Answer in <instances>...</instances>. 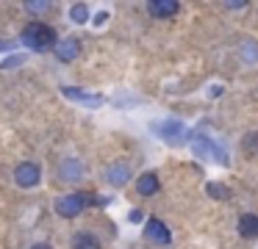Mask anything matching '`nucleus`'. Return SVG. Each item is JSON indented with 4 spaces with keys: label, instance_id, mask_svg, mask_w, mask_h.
Returning a JSON list of instances; mask_svg holds the SVG:
<instances>
[{
    "label": "nucleus",
    "instance_id": "1",
    "mask_svg": "<svg viewBox=\"0 0 258 249\" xmlns=\"http://www.w3.org/2000/svg\"><path fill=\"white\" fill-rule=\"evenodd\" d=\"M20 42H23L28 50H34V53H47V50H56L58 36H56V31H53L50 25L34 20V22H28V25L23 28Z\"/></svg>",
    "mask_w": 258,
    "mask_h": 249
},
{
    "label": "nucleus",
    "instance_id": "2",
    "mask_svg": "<svg viewBox=\"0 0 258 249\" xmlns=\"http://www.w3.org/2000/svg\"><path fill=\"white\" fill-rule=\"evenodd\" d=\"M92 202H97L95 194H84V191L64 194V197L56 199V213L61 216V219H75V216L84 213V208H89Z\"/></svg>",
    "mask_w": 258,
    "mask_h": 249
},
{
    "label": "nucleus",
    "instance_id": "3",
    "mask_svg": "<svg viewBox=\"0 0 258 249\" xmlns=\"http://www.w3.org/2000/svg\"><path fill=\"white\" fill-rule=\"evenodd\" d=\"M14 183H17L20 188H36L42 183V166L34 163V160L17 163V169H14Z\"/></svg>",
    "mask_w": 258,
    "mask_h": 249
},
{
    "label": "nucleus",
    "instance_id": "4",
    "mask_svg": "<svg viewBox=\"0 0 258 249\" xmlns=\"http://www.w3.org/2000/svg\"><path fill=\"white\" fill-rule=\"evenodd\" d=\"M153 127H156V136H161L164 141H169V144H180L186 138V127L180 125V122H175V119L161 122V125H153Z\"/></svg>",
    "mask_w": 258,
    "mask_h": 249
},
{
    "label": "nucleus",
    "instance_id": "5",
    "mask_svg": "<svg viewBox=\"0 0 258 249\" xmlns=\"http://www.w3.org/2000/svg\"><path fill=\"white\" fill-rule=\"evenodd\" d=\"M81 177H84V163H81L78 158H64L61 163H58V180L78 183Z\"/></svg>",
    "mask_w": 258,
    "mask_h": 249
},
{
    "label": "nucleus",
    "instance_id": "6",
    "mask_svg": "<svg viewBox=\"0 0 258 249\" xmlns=\"http://www.w3.org/2000/svg\"><path fill=\"white\" fill-rule=\"evenodd\" d=\"M145 235L150 238L153 243H169V241H172V232H169V227L164 224L161 219H150V221H147Z\"/></svg>",
    "mask_w": 258,
    "mask_h": 249
},
{
    "label": "nucleus",
    "instance_id": "7",
    "mask_svg": "<svg viewBox=\"0 0 258 249\" xmlns=\"http://www.w3.org/2000/svg\"><path fill=\"white\" fill-rule=\"evenodd\" d=\"M53 53H56L58 61H75L81 55V42L75 36H67V39H61V42L56 44V50H53Z\"/></svg>",
    "mask_w": 258,
    "mask_h": 249
},
{
    "label": "nucleus",
    "instance_id": "8",
    "mask_svg": "<svg viewBox=\"0 0 258 249\" xmlns=\"http://www.w3.org/2000/svg\"><path fill=\"white\" fill-rule=\"evenodd\" d=\"M147 11L158 20H167V17H175L180 11V3L178 0H153V3H147Z\"/></svg>",
    "mask_w": 258,
    "mask_h": 249
},
{
    "label": "nucleus",
    "instance_id": "9",
    "mask_svg": "<svg viewBox=\"0 0 258 249\" xmlns=\"http://www.w3.org/2000/svg\"><path fill=\"white\" fill-rule=\"evenodd\" d=\"M106 180L111 183V186H125V183L131 180V166L125 163V160H117V163H111L106 169Z\"/></svg>",
    "mask_w": 258,
    "mask_h": 249
},
{
    "label": "nucleus",
    "instance_id": "10",
    "mask_svg": "<svg viewBox=\"0 0 258 249\" xmlns=\"http://www.w3.org/2000/svg\"><path fill=\"white\" fill-rule=\"evenodd\" d=\"M195 149H197L200 158H211V160H217V163H228V158L219 155L222 149H219L214 141H208V138H195Z\"/></svg>",
    "mask_w": 258,
    "mask_h": 249
},
{
    "label": "nucleus",
    "instance_id": "11",
    "mask_svg": "<svg viewBox=\"0 0 258 249\" xmlns=\"http://www.w3.org/2000/svg\"><path fill=\"white\" fill-rule=\"evenodd\" d=\"M158 188H161V180H158L156 172H145V175H139V180H136V191H139L142 197H153V194H158Z\"/></svg>",
    "mask_w": 258,
    "mask_h": 249
},
{
    "label": "nucleus",
    "instance_id": "12",
    "mask_svg": "<svg viewBox=\"0 0 258 249\" xmlns=\"http://www.w3.org/2000/svg\"><path fill=\"white\" fill-rule=\"evenodd\" d=\"M61 94L67 100H75V103H84L89 105V108H97V105H103V97L100 94H89V92H81V89H61Z\"/></svg>",
    "mask_w": 258,
    "mask_h": 249
},
{
    "label": "nucleus",
    "instance_id": "13",
    "mask_svg": "<svg viewBox=\"0 0 258 249\" xmlns=\"http://www.w3.org/2000/svg\"><path fill=\"white\" fill-rule=\"evenodd\" d=\"M239 235L241 238H258V216L255 213L239 216Z\"/></svg>",
    "mask_w": 258,
    "mask_h": 249
},
{
    "label": "nucleus",
    "instance_id": "14",
    "mask_svg": "<svg viewBox=\"0 0 258 249\" xmlns=\"http://www.w3.org/2000/svg\"><path fill=\"white\" fill-rule=\"evenodd\" d=\"M73 249H100V241H97L95 232H75Z\"/></svg>",
    "mask_w": 258,
    "mask_h": 249
},
{
    "label": "nucleus",
    "instance_id": "15",
    "mask_svg": "<svg viewBox=\"0 0 258 249\" xmlns=\"http://www.w3.org/2000/svg\"><path fill=\"white\" fill-rule=\"evenodd\" d=\"M70 20H73L75 25H84V22L89 20V6H86V3H75L73 9H70Z\"/></svg>",
    "mask_w": 258,
    "mask_h": 249
},
{
    "label": "nucleus",
    "instance_id": "16",
    "mask_svg": "<svg viewBox=\"0 0 258 249\" xmlns=\"http://www.w3.org/2000/svg\"><path fill=\"white\" fill-rule=\"evenodd\" d=\"M23 9L31 11V14H45V11H50V3H47V0H28Z\"/></svg>",
    "mask_w": 258,
    "mask_h": 249
},
{
    "label": "nucleus",
    "instance_id": "17",
    "mask_svg": "<svg viewBox=\"0 0 258 249\" xmlns=\"http://www.w3.org/2000/svg\"><path fill=\"white\" fill-rule=\"evenodd\" d=\"M25 64V55H9L6 61H3V64H0V69H14V66H23Z\"/></svg>",
    "mask_w": 258,
    "mask_h": 249
},
{
    "label": "nucleus",
    "instance_id": "18",
    "mask_svg": "<svg viewBox=\"0 0 258 249\" xmlns=\"http://www.w3.org/2000/svg\"><path fill=\"white\" fill-rule=\"evenodd\" d=\"M208 194H214L217 199H225V197H228V188L219 186V183H208Z\"/></svg>",
    "mask_w": 258,
    "mask_h": 249
},
{
    "label": "nucleus",
    "instance_id": "19",
    "mask_svg": "<svg viewBox=\"0 0 258 249\" xmlns=\"http://www.w3.org/2000/svg\"><path fill=\"white\" fill-rule=\"evenodd\" d=\"M145 219V213L142 210H131V216H128V221H134V224H139V221Z\"/></svg>",
    "mask_w": 258,
    "mask_h": 249
},
{
    "label": "nucleus",
    "instance_id": "20",
    "mask_svg": "<svg viewBox=\"0 0 258 249\" xmlns=\"http://www.w3.org/2000/svg\"><path fill=\"white\" fill-rule=\"evenodd\" d=\"M225 6H228V9H244L247 3H241V0H230V3H225Z\"/></svg>",
    "mask_w": 258,
    "mask_h": 249
},
{
    "label": "nucleus",
    "instance_id": "21",
    "mask_svg": "<svg viewBox=\"0 0 258 249\" xmlns=\"http://www.w3.org/2000/svg\"><path fill=\"white\" fill-rule=\"evenodd\" d=\"M31 249H53V246H50V243H47V241H36V243H34V246H31Z\"/></svg>",
    "mask_w": 258,
    "mask_h": 249
},
{
    "label": "nucleus",
    "instance_id": "22",
    "mask_svg": "<svg viewBox=\"0 0 258 249\" xmlns=\"http://www.w3.org/2000/svg\"><path fill=\"white\" fill-rule=\"evenodd\" d=\"M12 47V42H6V39H0V53H3V50H9Z\"/></svg>",
    "mask_w": 258,
    "mask_h": 249
}]
</instances>
